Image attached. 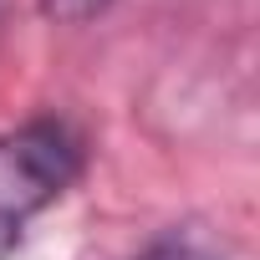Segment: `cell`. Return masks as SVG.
<instances>
[{"instance_id": "1", "label": "cell", "mask_w": 260, "mask_h": 260, "mask_svg": "<svg viewBox=\"0 0 260 260\" xmlns=\"http://www.w3.org/2000/svg\"><path fill=\"white\" fill-rule=\"evenodd\" d=\"M82 179V138L61 117H31L0 133V260H11L41 209Z\"/></svg>"}, {"instance_id": "2", "label": "cell", "mask_w": 260, "mask_h": 260, "mask_svg": "<svg viewBox=\"0 0 260 260\" xmlns=\"http://www.w3.org/2000/svg\"><path fill=\"white\" fill-rule=\"evenodd\" d=\"M107 6H112V0H41V16L56 21V26H87V21H97Z\"/></svg>"}, {"instance_id": "3", "label": "cell", "mask_w": 260, "mask_h": 260, "mask_svg": "<svg viewBox=\"0 0 260 260\" xmlns=\"http://www.w3.org/2000/svg\"><path fill=\"white\" fill-rule=\"evenodd\" d=\"M127 260H214L204 245H194V240H179V235H164V240H153V245H143L138 255H127Z\"/></svg>"}]
</instances>
